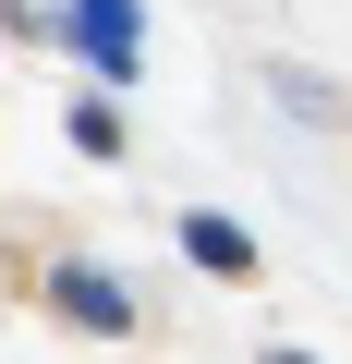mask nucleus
Returning <instances> with one entry per match:
<instances>
[{
    "label": "nucleus",
    "mask_w": 352,
    "mask_h": 364,
    "mask_svg": "<svg viewBox=\"0 0 352 364\" xmlns=\"http://www.w3.org/2000/svg\"><path fill=\"white\" fill-rule=\"evenodd\" d=\"M61 25H73V49H85L97 73H134V0H73Z\"/></svg>",
    "instance_id": "obj_1"
},
{
    "label": "nucleus",
    "mask_w": 352,
    "mask_h": 364,
    "mask_svg": "<svg viewBox=\"0 0 352 364\" xmlns=\"http://www.w3.org/2000/svg\"><path fill=\"white\" fill-rule=\"evenodd\" d=\"M49 304H61L73 328H97V340H122V328H134V304H122V279H97V267H61V279H49Z\"/></svg>",
    "instance_id": "obj_2"
},
{
    "label": "nucleus",
    "mask_w": 352,
    "mask_h": 364,
    "mask_svg": "<svg viewBox=\"0 0 352 364\" xmlns=\"http://www.w3.org/2000/svg\"><path fill=\"white\" fill-rule=\"evenodd\" d=\"M183 255L207 279H255V231H231V219H183Z\"/></svg>",
    "instance_id": "obj_3"
},
{
    "label": "nucleus",
    "mask_w": 352,
    "mask_h": 364,
    "mask_svg": "<svg viewBox=\"0 0 352 364\" xmlns=\"http://www.w3.org/2000/svg\"><path fill=\"white\" fill-rule=\"evenodd\" d=\"M73 146H85V158H122V109H110V97H73Z\"/></svg>",
    "instance_id": "obj_4"
},
{
    "label": "nucleus",
    "mask_w": 352,
    "mask_h": 364,
    "mask_svg": "<svg viewBox=\"0 0 352 364\" xmlns=\"http://www.w3.org/2000/svg\"><path fill=\"white\" fill-rule=\"evenodd\" d=\"M255 364H304V352H255Z\"/></svg>",
    "instance_id": "obj_5"
}]
</instances>
